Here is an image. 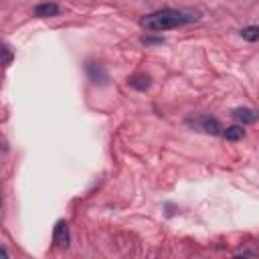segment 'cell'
I'll list each match as a JSON object with an SVG mask.
<instances>
[{"label": "cell", "mask_w": 259, "mask_h": 259, "mask_svg": "<svg viewBox=\"0 0 259 259\" xmlns=\"http://www.w3.org/2000/svg\"><path fill=\"white\" fill-rule=\"evenodd\" d=\"M196 20V14L186 12V10H176V8H162L156 12H150L140 18V26L146 28L148 32H164L170 28H178L184 24H190Z\"/></svg>", "instance_id": "cell-1"}, {"label": "cell", "mask_w": 259, "mask_h": 259, "mask_svg": "<svg viewBox=\"0 0 259 259\" xmlns=\"http://www.w3.org/2000/svg\"><path fill=\"white\" fill-rule=\"evenodd\" d=\"M53 243H55V247H61V249H67L69 247V225H67V221L61 219V221L55 223Z\"/></svg>", "instance_id": "cell-2"}, {"label": "cell", "mask_w": 259, "mask_h": 259, "mask_svg": "<svg viewBox=\"0 0 259 259\" xmlns=\"http://www.w3.org/2000/svg\"><path fill=\"white\" fill-rule=\"evenodd\" d=\"M231 115H233L235 121H239V123H243V125L255 123V121L259 119V111H257V109H251V107H235V109L231 111Z\"/></svg>", "instance_id": "cell-3"}, {"label": "cell", "mask_w": 259, "mask_h": 259, "mask_svg": "<svg viewBox=\"0 0 259 259\" xmlns=\"http://www.w3.org/2000/svg\"><path fill=\"white\" fill-rule=\"evenodd\" d=\"M59 12H61V6L55 2H38L32 8V14L38 18H51V16H57Z\"/></svg>", "instance_id": "cell-4"}, {"label": "cell", "mask_w": 259, "mask_h": 259, "mask_svg": "<svg viewBox=\"0 0 259 259\" xmlns=\"http://www.w3.org/2000/svg\"><path fill=\"white\" fill-rule=\"evenodd\" d=\"M194 125H198L202 132H206V134H212V136H217V134H221V123H219V119H214V117H210V115H202V117H198L196 121H194Z\"/></svg>", "instance_id": "cell-5"}, {"label": "cell", "mask_w": 259, "mask_h": 259, "mask_svg": "<svg viewBox=\"0 0 259 259\" xmlns=\"http://www.w3.org/2000/svg\"><path fill=\"white\" fill-rule=\"evenodd\" d=\"M127 83H130V87H134V89H138V91H146V89L150 87V83H152V77L146 75V73H138V75L130 77Z\"/></svg>", "instance_id": "cell-6"}, {"label": "cell", "mask_w": 259, "mask_h": 259, "mask_svg": "<svg viewBox=\"0 0 259 259\" xmlns=\"http://www.w3.org/2000/svg\"><path fill=\"white\" fill-rule=\"evenodd\" d=\"M87 73H89V77H91L93 83H103V81L107 79L103 67L97 65V63H87Z\"/></svg>", "instance_id": "cell-7"}, {"label": "cell", "mask_w": 259, "mask_h": 259, "mask_svg": "<svg viewBox=\"0 0 259 259\" xmlns=\"http://www.w3.org/2000/svg\"><path fill=\"white\" fill-rule=\"evenodd\" d=\"M223 136H225V140H229V142H237V140H241V138L245 136V130H243V125H231V127H227V130L223 132Z\"/></svg>", "instance_id": "cell-8"}, {"label": "cell", "mask_w": 259, "mask_h": 259, "mask_svg": "<svg viewBox=\"0 0 259 259\" xmlns=\"http://www.w3.org/2000/svg\"><path fill=\"white\" fill-rule=\"evenodd\" d=\"M245 40H249V42H255V40H259V26H255V24H251V26H245V28H241V32H239Z\"/></svg>", "instance_id": "cell-9"}, {"label": "cell", "mask_w": 259, "mask_h": 259, "mask_svg": "<svg viewBox=\"0 0 259 259\" xmlns=\"http://www.w3.org/2000/svg\"><path fill=\"white\" fill-rule=\"evenodd\" d=\"M140 40H142L144 45H160V42H162L164 38H162V36H158V38H154V36H148V34H146V36H142Z\"/></svg>", "instance_id": "cell-10"}, {"label": "cell", "mask_w": 259, "mask_h": 259, "mask_svg": "<svg viewBox=\"0 0 259 259\" xmlns=\"http://www.w3.org/2000/svg\"><path fill=\"white\" fill-rule=\"evenodd\" d=\"M12 63V49L8 45H4V67H8Z\"/></svg>", "instance_id": "cell-11"}, {"label": "cell", "mask_w": 259, "mask_h": 259, "mask_svg": "<svg viewBox=\"0 0 259 259\" xmlns=\"http://www.w3.org/2000/svg\"><path fill=\"white\" fill-rule=\"evenodd\" d=\"M235 255H237V257H257L259 253H257V251H251V249H241V251H237Z\"/></svg>", "instance_id": "cell-12"}]
</instances>
